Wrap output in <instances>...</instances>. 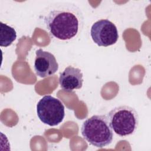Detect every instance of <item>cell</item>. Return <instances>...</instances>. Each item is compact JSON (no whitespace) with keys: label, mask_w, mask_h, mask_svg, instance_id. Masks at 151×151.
<instances>
[{"label":"cell","mask_w":151,"mask_h":151,"mask_svg":"<svg viewBox=\"0 0 151 151\" xmlns=\"http://www.w3.org/2000/svg\"><path fill=\"white\" fill-rule=\"evenodd\" d=\"M44 22L52 36L60 40H69L76 37L82 28L83 17L77 6L61 4L48 12Z\"/></svg>","instance_id":"6da1fadb"},{"label":"cell","mask_w":151,"mask_h":151,"mask_svg":"<svg viewBox=\"0 0 151 151\" xmlns=\"http://www.w3.org/2000/svg\"><path fill=\"white\" fill-rule=\"evenodd\" d=\"M83 137L90 145L102 148L113 139V130L106 115H94L86 119L81 128Z\"/></svg>","instance_id":"7a4b0ae2"},{"label":"cell","mask_w":151,"mask_h":151,"mask_svg":"<svg viewBox=\"0 0 151 151\" xmlns=\"http://www.w3.org/2000/svg\"><path fill=\"white\" fill-rule=\"evenodd\" d=\"M106 116L112 130L121 137L133 134L137 128V112L130 106H120L114 107Z\"/></svg>","instance_id":"3957f363"},{"label":"cell","mask_w":151,"mask_h":151,"mask_svg":"<svg viewBox=\"0 0 151 151\" xmlns=\"http://www.w3.org/2000/svg\"><path fill=\"white\" fill-rule=\"evenodd\" d=\"M37 113L39 119L43 123L54 126L63 122L65 116V108L58 99L47 95L38 102Z\"/></svg>","instance_id":"277c9868"},{"label":"cell","mask_w":151,"mask_h":151,"mask_svg":"<svg viewBox=\"0 0 151 151\" xmlns=\"http://www.w3.org/2000/svg\"><path fill=\"white\" fill-rule=\"evenodd\" d=\"M90 35L94 43L100 47L113 45L119 38L116 26L107 19H100L94 22L91 28Z\"/></svg>","instance_id":"5b68a950"},{"label":"cell","mask_w":151,"mask_h":151,"mask_svg":"<svg viewBox=\"0 0 151 151\" xmlns=\"http://www.w3.org/2000/svg\"><path fill=\"white\" fill-rule=\"evenodd\" d=\"M35 54L34 67L38 76L45 78L57 72L58 69V64L52 53L40 48L35 51Z\"/></svg>","instance_id":"8992f818"},{"label":"cell","mask_w":151,"mask_h":151,"mask_svg":"<svg viewBox=\"0 0 151 151\" xmlns=\"http://www.w3.org/2000/svg\"><path fill=\"white\" fill-rule=\"evenodd\" d=\"M83 76L80 69L68 66L60 73V85L63 90L68 92H71L76 89H80L83 86Z\"/></svg>","instance_id":"52a82bcc"},{"label":"cell","mask_w":151,"mask_h":151,"mask_svg":"<svg viewBox=\"0 0 151 151\" xmlns=\"http://www.w3.org/2000/svg\"><path fill=\"white\" fill-rule=\"evenodd\" d=\"M0 45L1 47H8L15 40L17 32L15 29L2 22L0 23Z\"/></svg>","instance_id":"ba28073f"}]
</instances>
